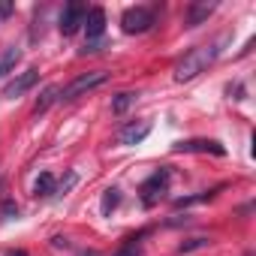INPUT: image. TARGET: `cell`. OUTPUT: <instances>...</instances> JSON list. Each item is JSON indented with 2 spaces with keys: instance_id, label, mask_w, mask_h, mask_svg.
Returning <instances> with one entry per match:
<instances>
[{
  "instance_id": "cell-1",
  "label": "cell",
  "mask_w": 256,
  "mask_h": 256,
  "mask_svg": "<svg viewBox=\"0 0 256 256\" xmlns=\"http://www.w3.org/2000/svg\"><path fill=\"white\" fill-rule=\"evenodd\" d=\"M217 54H220L217 46H196V48H190V52L175 64V82H190V78H196L199 72H205V70L217 60Z\"/></svg>"
},
{
  "instance_id": "cell-2",
  "label": "cell",
  "mask_w": 256,
  "mask_h": 256,
  "mask_svg": "<svg viewBox=\"0 0 256 256\" xmlns=\"http://www.w3.org/2000/svg\"><path fill=\"white\" fill-rule=\"evenodd\" d=\"M106 78H108V72H106V70H90V72H82V76H76L66 88H60V96H58V100H76V96H82V94L94 90L96 84H102Z\"/></svg>"
},
{
  "instance_id": "cell-3",
  "label": "cell",
  "mask_w": 256,
  "mask_h": 256,
  "mask_svg": "<svg viewBox=\"0 0 256 256\" xmlns=\"http://www.w3.org/2000/svg\"><path fill=\"white\" fill-rule=\"evenodd\" d=\"M120 24H124L126 34H145V30H151V24H154V12H151L148 6H133V10L124 12Z\"/></svg>"
},
{
  "instance_id": "cell-4",
  "label": "cell",
  "mask_w": 256,
  "mask_h": 256,
  "mask_svg": "<svg viewBox=\"0 0 256 256\" xmlns=\"http://www.w3.org/2000/svg\"><path fill=\"white\" fill-rule=\"evenodd\" d=\"M84 16H88V6L84 4H66L64 12H60V34L64 36H72L84 24Z\"/></svg>"
},
{
  "instance_id": "cell-5",
  "label": "cell",
  "mask_w": 256,
  "mask_h": 256,
  "mask_svg": "<svg viewBox=\"0 0 256 256\" xmlns=\"http://www.w3.org/2000/svg\"><path fill=\"white\" fill-rule=\"evenodd\" d=\"M36 82H40V70H34V66H30V70L18 72V76L4 88V96H6V100H18V96H24Z\"/></svg>"
},
{
  "instance_id": "cell-6",
  "label": "cell",
  "mask_w": 256,
  "mask_h": 256,
  "mask_svg": "<svg viewBox=\"0 0 256 256\" xmlns=\"http://www.w3.org/2000/svg\"><path fill=\"white\" fill-rule=\"evenodd\" d=\"M178 154H214V157H223L226 148L214 139H187V142H178L175 145Z\"/></svg>"
},
{
  "instance_id": "cell-7",
  "label": "cell",
  "mask_w": 256,
  "mask_h": 256,
  "mask_svg": "<svg viewBox=\"0 0 256 256\" xmlns=\"http://www.w3.org/2000/svg\"><path fill=\"white\" fill-rule=\"evenodd\" d=\"M166 187H169V172L166 169H160V172H154L145 184H142V202L151 208L163 193H166Z\"/></svg>"
},
{
  "instance_id": "cell-8",
  "label": "cell",
  "mask_w": 256,
  "mask_h": 256,
  "mask_svg": "<svg viewBox=\"0 0 256 256\" xmlns=\"http://www.w3.org/2000/svg\"><path fill=\"white\" fill-rule=\"evenodd\" d=\"M84 30H88V42H100L102 30H106V12L100 6H90L84 16Z\"/></svg>"
},
{
  "instance_id": "cell-9",
  "label": "cell",
  "mask_w": 256,
  "mask_h": 256,
  "mask_svg": "<svg viewBox=\"0 0 256 256\" xmlns=\"http://www.w3.org/2000/svg\"><path fill=\"white\" fill-rule=\"evenodd\" d=\"M148 133H151V126H148L145 120H139V124L133 120V124H126L124 130L118 133V142H120V145H139Z\"/></svg>"
},
{
  "instance_id": "cell-10",
  "label": "cell",
  "mask_w": 256,
  "mask_h": 256,
  "mask_svg": "<svg viewBox=\"0 0 256 256\" xmlns=\"http://www.w3.org/2000/svg\"><path fill=\"white\" fill-rule=\"evenodd\" d=\"M18 60H22V52H18V46H6V48H0V78H4V76H10V72H16Z\"/></svg>"
},
{
  "instance_id": "cell-11",
  "label": "cell",
  "mask_w": 256,
  "mask_h": 256,
  "mask_svg": "<svg viewBox=\"0 0 256 256\" xmlns=\"http://www.w3.org/2000/svg\"><path fill=\"white\" fill-rule=\"evenodd\" d=\"M211 12H214V4H196V6H190V12H187V28L202 24Z\"/></svg>"
},
{
  "instance_id": "cell-12",
  "label": "cell",
  "mask_w": 256,
  "mask_h": 256,
  "mask_svg": "<svg viewBox=\"0 0 256 256\" xmlns=\"http://www.w3.org/2000/svg\"><path fill=\"white\" fill-rule=\"evenodd\" d=\"M58 190V184H54V178L48 175V172H42L36 181H34V196H40V199H46V196H52Z\"/></svg>"
},
{
  "instance_id": "cell-13",
  "label": "cell",
  "mask_w": 256,
  "mask_h": 256,
  "mask_svg": "<svg viewBox=\"0 0 256 256\" xmlns=\"http://www.w3.org/2000/svg\"><path fill=\"white\" fill-rule=\"evenodd\" d=\"M58 96H60V88H54V84H52V88H46V90L40 94L36 106H34V114H42V112H46V108H48V106H52Z\"/></svg>"
},
{
  "instance_id": "cell-14",
  "label": "cell",
  "mask_w": 256,
  "mask_h": 256,
  "mask_svg": "<svg viewBox=\"0 0 256 256\" xmlns=\"http://www.w3.org/2000/svg\"><path fill=\"white\" fill-rule=\"evenodd\" d=\"M133 102H136V94H118V96H114V102H112V112H114V114H120V112L130 108Z\"/></svg>"
},
{
  "instance_id": "cell-15",
  "label": "cell",
  "mask_w": 256,
  "mask_h": 256,
  "mask_svg": "<svg viewBox=\"0 0 256 256\" xmlns=\"http://www.w3.org/2000/svg\"><path fill=\"white\" fill-rule=\"evenodd\" d=\"M118 199H120V196H118V190H114V187H112V190H106V196H102V214H108V211L118 205Z\"/></svg>"
},
{
  "instance_id": "cell-16",
  "label": "cell",
  "mask_w": 256,
  "mask_h": 256,
  "mask_svg": "<svg viewBox=\"0 0 256 256\" xmlns=\"http://www.w3.org/2000/svg\"><path fill=\"white\" fill-rule=\"evenodd\" d=\"M205 244H208V238H190L187 244L178 247V253H187V250H196V247H205Z\"/></svg>"
},
{
  "instance_id": "cell-17",
  "label": "cell",
  "mask_w": 256,
  "mask_h": 256,
  "mask_svg": "<svg viewBox=\"0 0 256 256\" xmlns=\"http://www.w3.org/2000/svg\"><path fill=\"white\" fill-rule=\"evenodd\" d=\"M18 214V205H12V202H4V205H0V217H4V220H12Z\"/></svg>"
},
{
  "instance_id": "cell-18",
  "label": "cell",
  "mask_w": 256,
  "mask_h": 256,
  "mask_svg": "<svg viewBox=\"0 0 256 256\" xmlns=\"http://www.w3.org/2000/svg\"><path fill=\"white\" fill-rule=\"evenodd\" d=\"M114 256H142V250H139V244H124Z\"/></svg>"
},
{
  "instance_id": "cell-19",
  "label": "cell",
  "mask_w": 256,
  "mask_h": 256,
  "mask_svg": "<svg viewBox=\"0 0 256 256\" xmlns=\"http://www.w3.org/2000/svg\"><path fill=\"white\" fill-rule=\"evenodd\" d=\"M6 256H28V253H24V250H10Z\"/></svg>"
}]
</instances>
